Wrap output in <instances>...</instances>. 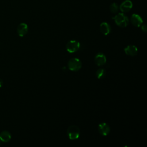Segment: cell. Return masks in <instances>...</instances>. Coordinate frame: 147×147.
<instances>
[{"mask_svg": "<svg viewBox=\"0 0 147 147\" xmlns=\"http://www.w3.org/2000/svg\"><path fill=\"white\" fill-rule=\"evenodd\" d=\"M115 24L119 27L125 28L129 24L128 18L123 13H118L115 17H113Z\"/></svg>", "mask_w": 147, "mask_h": 147, "instance_id": "6da1fadb", "label": "cell"}, {"mask_svg": "<svg viewBox=\"0 0 147 147\" xmlns=\"http://www.w3.org/2000/svg\"><path fill=\"white\" fill-rule=\"evenodd\" d=\"M67 136L69 140H75L80 136V129L76 125H71L67 129Z\"/></svg>", "mask_w": 147, "mask_h": 147, "instance_id": "7a4b0ae2", "label": "cell"}, {"mask_svg": "<svg viewBox=\"0 0 147 147\" xmlns=\"http://www.w3.org/2000/svg\"><path fill=\"white\" fill-rule=\"evenodd\" d=\"M68 67L72 71H78L82 67V62L78 58H72L68 62Z\"/></svg>", "mask_w": 147, "mask_h": 147, "instance_id": "3957f363", "label": "cell"}, {"mask_svg": "<svg viewBox=\"0 0 147 147\" xmlns=\"http://www.w3.org/2000/svg\"><path fill=\"white\" fill-rule=\"evenodd\" d=\"M80 47V44L76 40H70L66 44V49L69 53H75Z\"/></svg>", "mask_w": 147, "mask_h": 147, "instance_id": "277c9868", "label": "cell"}, {"mask_svg": "<svg viewBox=\"0 0 147 147\" xmlns=\"http://www.w3.org/2000/svg\"><path fill=\"white\" fill-rule=\"evenodd\" d=\"M98 129L99 133L103 136H107L110 131V126L106 122H102L99 123L98 125Z\"/></svg>", "mask_w": 147, "mask_h": 147, "instance_id": "5b68a950", "label": "cell"}, {"mask_svg": "<svg viewBox=\"0 0 147 147\" xmlns=\"http://www.w3.org/2000/svg\"><path fill=\"white\" fill-rule=\"evenodd\" d=\"M95 63L98 66L103 65L106 63V57L103 53H98L95 56Z\"/></svg>", "mask_w": 147, "mask_h": 147, "instance_id": "8992f818", "label": "cell"}, {"mask_svg": "<svg viewBox=\"0 0 147 147\" xmlns=\"http://www.w3.org/2000/svg\"><path fill=\"white\" fill-rule=\"evenodd\" d=\"M124 51L126 55L130 56H134L137 54L138 48L134 45H129L124 48Z\"/></svg>", "mask_w": 147, "mask_h": 147, "instance_id": "52a82bcc", "label": "cell"}, {"mask_svg": "<svg viewBox=\"0 0 147 147\" xmlns=\"http://www.w3.org/2000/svg\"><path fill=\"white\" fill-rule=\"evenodd\" d=\"M132 7H133V3L131 1H130V0H126L121 4L119 6V9L122 12L126 13L130 10Z\"/></svg>", "mask_w": 147, "mask_h": 147, "instance_id": "ba28073f", "label": "cell"}, {"mask_svg": "<svg viewBox=\"0 0 147 147\" xmlns=\"http://www.w3.org/2000/svg\"><path fill=\"white\" fill-rule=\"evenodd\" d=\"M131 22L134 26L136 27H140L142 24L143 20L139 15L137 14H133L131 16Z\"/></svg>", "mask_w": 147, "mask_h": 147, "instance_id": "9c48e42d", "label": "cell"}, {"mask_svg": "<svg viewBox=\"0 0 147 147\" xmlns=\"http://www.w3.org/2000/svg\"><path fill=\"white\" fill-rule=\"evenodd\" d=\"M17 33L20 37L24 36L28 31V26L25 23H21L17 27Z\"/></svg>", "mask_w": 147, "mask_h": 147, "instance_id": "30bf717a", "label": "cell"}, {"mask_svg": "<svg viewBox=\"0 0 147 147\" xmlns=\"http://www.w3.org/2000/svg\"><path fill=\"white\" fill-rule=\"evenodd\" d=\"M100 30L104 35H108L111 32V26L107 22H103L100 25Z\"/></svg>", "mask_w": 147, "mask_h": 147, "instance_id": "8fae6325", "label": "cell"}, {"mask_svg": "<svg viewBox=\"0 0 147 147\" xmlns=\"http://www.w3.org/2000/svg\"><path fill=\"white\" fill-rule=\"evenodd\" d=\"M11 137V134L8 131L5 130L0 133V140L2 142H7L10 140Z\"/></svg>", "mask_w": 147, "mask_h": 147, "instance_id": "7c38bea8", "label": "cell"}, {"mask_svg": "<svg viewBox=\"0 0 147 147\" xmlns=\"http://www.w3.org/2000/svg\"><path fill=\"white\" fill-rule=\"evenodd\" d=\"M105 70L104 68H99L96 72V76L98 79L102 78L105 75Z\"/></svg>", "mask_w": 147, "mask_h": 147, "instance_id": "4fadbf2b", "label": "cell"}, {"mask_svg": "<svg viewBox=\"0 0 147 147\" xmlns=\"http://www.w3.org/2000/svg\"><path fill=\"white\" fill-rule=\"evenodd\" d=\"M118 6L115 3H113L110 6V10L112 13H117L118 11Z\"/></svg>", "mask_w": 147, "mask_h": 147, "instance_id": "5bb4252c", "label": "cell"}, {"mask_svg": "<svg viewBox=\"0 0 147 147\" xmlns=\"http://www.w3.org/2000/svg\"><path fill=\"white\" fill-rule=\"evenodd\" d=\"M141 29L143 32H146V30H147V28H146V26L145 25H143L141 26Z\"/></svg>", "mask_w": 147, "mask_h": 147, "instance_id": "9a60e30c", "label": "cell"}, {"mask_svg": "<svg viewBox=\"0 0 147 147\" xmlns=\"http://www.w3.org/2000/svg\"><path fill=\"white\" fill-rule=\"evenodd\" d=\"M2 84H3V81H2V79H0V88L2 87Z\"/></svg>", "mask_w": 147, "mask_h": 147, "instance_id": "2e32d148", "label": "cell"}, {"mask_svg": "<svg viewBox=\"0 0 147 147\" xmlns=\"http://www.w3.org/2000/svg\"><path fill=\"white\" fill-rule=\"evenodd\" d=\"M1 142H2V141H1V140H0V145H1Z\"/></svg>", "mask_w": 147, "mask_h": 147, "instance_id": "e0dca14e", "label": "cell"}]
</instances>
